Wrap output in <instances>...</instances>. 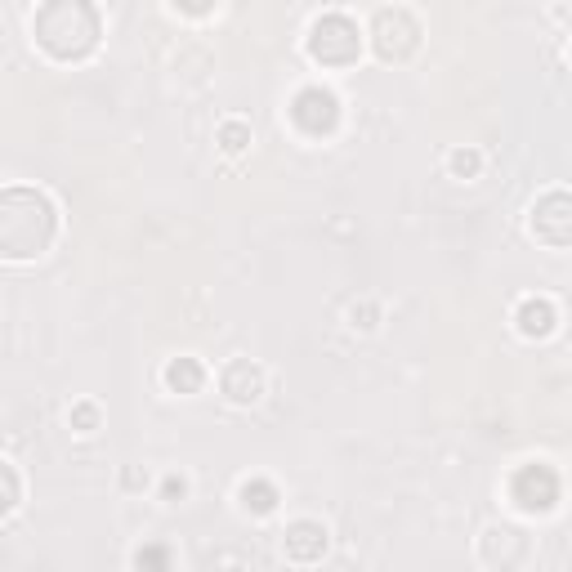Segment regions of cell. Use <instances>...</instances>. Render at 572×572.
Returning <instances> with one entry per match:
<instances>
[{
	"label": "cell",
	"mask_w": 572,
	"mask_h": 572,
	"mask_svg": "<svg viewBox=\"0 0 572 572\" xmlns=\"http://www.w3.org/2000/svg\"><path fill=\"white\" fill-rule=\"evenodd\" d=\"M291 121H295V126H300L309 139L331 135V130H336V121H340L336 94L322 90V85H309V90H300V94H295V103H291Z\"/></svg>",
	"instance_id": "5"
},
{
	"label": "cell",
	"mask_w": 572,
	"mask_h": 572,
	"mask_svg": "<svg viewBox=\"0 0 572 572\" xmlns=\"http://www.w3.org/2000/svg\"><path fill=\"white\" fill-rule=\"evenodd\" d=\"M322 550H327V528L313 519H300L286 528V555L295 559V564H318Z\"/></svg>",
	"instance_id": "8"
},
{
	"label": "cell",
	"mask_w": 572,
	"mask_h": 572,
	"mask_svg": "<svg viewBox=\"0 0 572 572\" xmlns=\"http://www.w3.org/2000/svg\"><path fill=\"white\" fill-rule=\"evenodd\" d=\"M264 389V376L260 367H251V362H228L224 371V394L233 398V403H255Z\"/></svg>",
	"instance_id": "9"
},
{
	"label": "cell",
	"mask_w": 572,
	"mask_h": 572,
	"mask_svg": "<svg viewBox=\"0 0 572 572\" xmlns=\"http://www.w3.org/2000/svg\"><path fill=\"white\" fill-rule=\"evenodd\" d=\"M309 54L322 68H349L362 54V32L354 18L345 14H327L309 27Z\"/></svg>",
	"instance_id": "3"
},
{
	"label": "cell",
	"mask_w": 572,
	"mask_h": 572,
	"mask_svg": "<svg viewBox=\"0 0 572 572\" xmlns=\"http://www.w3.org/2000/svg\"><path fill=\"white\" fill-rule=\"evenodd\" d=\"M532 233L546 246H572V193H546L532 206Z\"/></svg>",
	"instance_id": "6"
},
{
	"label": "cell",
	"mask_w": 572,
	"mask_h": 572,
	"mask_svg": "<svg viewBox=\"0 0 572 572\" xmlns=\"http://www.w3.org/2000/svg\"><path fill=\"white\" fill-rule=\"evenodd\" d=\"M421 45V27L407 9H385L376 18V50L380 59H407V54Z\"/></svg>",
	"instance_id": "7"
},
{
	"label": "cell",
	"mask_w": 572,
	"mask_h": 572,
	"mask_svg": "<svg viewBox=\"0 0 572 572\" xmlns=\"http://www.w3.org/2000/svg\"><path fill=\"white\" fill-rule=\"evenodd\" d=\"M242 505H246V510H255V514H269L273 505H278V488H273V483H264V479L242 483Z\"/></svg>",
	"instance_id": "12"
},
{
	"label": "cell",
	"mask_w": 572,
	"mask_h": 572,
	"mask_svg": "<svg viewBox=\"0 0 572 572\" xmlns=\"http://www.w3.org/2000/svg\"><path fill=\"white\" fill-rule=\"evenodd\" d=\"M219 143H224V152H242L246 143H251V130H246L242 121H228V126L219 130Z\"/></svg>",
	"instance_id": "13"
},
{
	"label": "cell",
	"mask_w": 572,
	"mask_h": 572,
	"mask_svg": "<svg viewBox=\"0 0 572 572\" xmlns=\"http://www.w3.org/2000/svg\"><path fill=\"white\" fill-rule=\"evenodd\" d=\"M510 497L519 510H528V514H550L555 510V501H559V474L550 470V465H523L519 474H514V483H510Z\"/></svg>",
	"instance_id": "4"
},
{
	"label": "cell",
	"mask_w": 572,
	"mask_h": 572,
	"mask_svg": "<svg viewBox=\"0 0 572 572\" xmlns=\"http://www.w3.org/2000/svg\"><path fill=\"white\" fill-rule=\"evenodd\" d=\"M175 9H184V14H211L215 0H175Z\"/></svg>",
	"instance_id": "17"
},
{
	"label": "cell",
	"mask_w": 572,
	"mask_h": 572,
	"mask_svg": "<svg viewBox=\"0 0 572 572\" xmlns=\"http://www.w3.org/2000/svg\"><path fill=\"white\" fill-rule=\"evenodd\" d=\"M94 421H99V412H94L90 403H81V407L72 412V425H76V429H94Z\"/></svg>",
	"instance_id": "16"
},
{
	"label": "cell",
	"mask_w": 572,
	"mask_h": 572,
	"mask_svg": "<svg viewBox=\"0 0 572 572\" xmlns=\"http://www.w3.org/2000/svg\"><path fill=\"white\" fill-rule=\"evenodd\" d=\"M0 474H5V501H0V510H14V505H18V479H14V470H9V465H5V470H0Z\"/></svg>",
	"instance_id": "15"
},
{
	"label": "cell",
	"mask_w": 572,
	"mask_h": 572,
	"mask_svg": "<svg viewBox=\"0 0 572 572\" xmlns=\"http://www.w3.org/2000/svg\"><path fill=\"white\" fill-rule=\"evenodd\" d=\"M519 331L528 340H541L555 331V304L550 300H523L519 304Z\"/></svg>",
	"instance_id": "10"
},
{
	"label": "cell",
	"mask_w": 572,
	"mask_h": 572,
	"mask_svg": "<svg viewBox=\"0 0 572 572\" xmlns=\"http://www.w3.org/2000/svg\"><path fill=\"white\" fill-rule=\"evenodd\" d=\"M32 32L50 59L59 63L90 59L94 45H99V9L90 0H45L36 9Z\"/></svg>",
	"instance_id": "2"
},
{
	"label": "cell",
	"mask_w": 572,
	"mask_h": 572,
	"mask_svg": "<svg viewBox=\"0 0 572 572\" xmlns=\"http://www.w3.org/2000/svg\"><path fill=\"white\" fill-rule=\"evenodd\" d=\"M202 380H206V371H202V362L197 358H175L166 367V385L175 389V394H197Z\"/></svg>",
	"instance_id": "11"
},
{
	"label": "cell",
	"mask_w": 572,
	"mask_h": 572,
	"mask_svg": "<svg viewBox=\"0 0 572 572\" xmlns=\"http://www.w3.org/2000/svg\"><path fill=\"white\" fill-rule=\"evenodd\" d=\"M54 233H59V215L45 193H36V188L0 193V251L9 260H32V255L50 251Z\"/></svg>",
	"instance_id": "1"
},
{
	"label": "cell",
	"mask_w": 572,
	"mask_h": 572,
	"mask_svg": "<svg viewBox=\"0 0 572 572\" xmlns=\"http://www.w3.org/2000/svg\"><path fill=\"white\" fill-rule=\"evenodd\" d=\"M452 170L461 179H470L474 170H479V152H470V148H461V152H452Z\"/></svg>",
	"instance_id": "14"
},
{
	"label": "cell",
	"mask_w": 572,
	"mask_h": 572,
	"mask_svg": "<svg viewBox=\"0 0 572 572\" xmlns=\"http://www.w3.org/2000/svg\"><path fill=\"white\" fill-rule=\"evenodd\" d=\"M166 559H170L166 550H139V568L143 564H148V568H166Z\"/></svg>",
	"instance_id": "18"
}]
</instances>
